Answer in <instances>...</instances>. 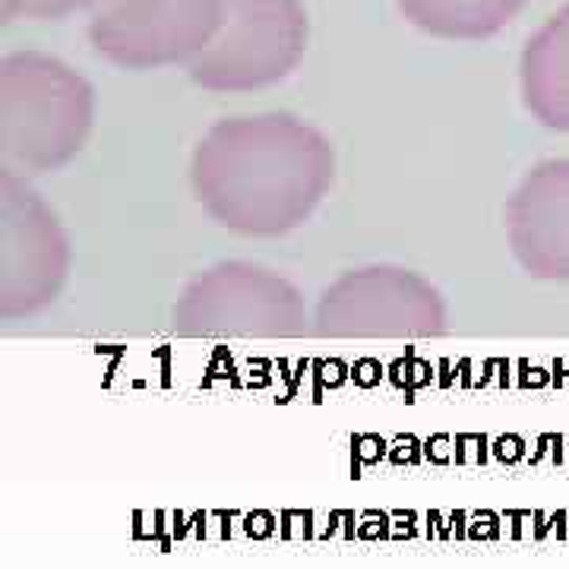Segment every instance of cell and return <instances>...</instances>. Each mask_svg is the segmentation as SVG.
<instances>
[{
  "instance_id": "obj_11",
  "label": "cell",
  "mask_w": 569,
  "mask_h": 569,
  "mask_svg": "<svg viewBox=\"0 0 569 569\" xmlns=\"http://www.w3.org/2000/svg\"><path fill=\"white\" fill-rule=\"evenodd\" d=\"M99 3L102 0H0V20H67V17L89 10V7H99Z\"/></svg>"
},
{
  "instance_id": "obj_1",
  "label": "cell",
  "mask_w": 569,
  "mask_h": 569,
  "mask_svg": "<svg viewBox=\"0 0 569 569\" xmlns=\"http://www.w3.org/2000/svg\"><path fill=\"white\" fill-rule=\"evenodd\" d=\"M332 183L329 137L288 111L212 123L190 159L197 203L212 222L244 238H282L301 228Z\"/></svg>"
},
{
  "instance_id": "obj_9",
  "label": "cell",
  "mask_w": 569,
  "mask_h": 569,
  "mask_svg": "<svg viewBox=\"0 0 569 569\" xmlns=\"http://www.w3.org/2000/svg\"><path fill=\"white\" fill-rule=\"evenodd\" d=\"M519 86L535 121L569 133V3L529 39L519 61Z\"/></svg>"
},
{
  "instance_id": "obj_8",
  "label": "cell",
  "mask_w": 569,
  "mask_h": 569,
  "mask_svg": "<svg viewBox=\"0 0 569 569\" xmlns=\"http://www.w3.org/2000/svg\"><path fill=\"white\" fill-rule=\"evenodd\" d=\"M507 241L516 263L541 282H569V159H545L507 200Z\"/></svg>"
},
{
  "instance_id": "obj_10",
  "label": "cell",
  "mask_w": 569,
  "mask_h": 569,
  "mask_svg": "<svg viewBox=\"0 0 569 569\" xmlns=\"http://www.w3.org/2000/svg\"><path fill=\"white\" fill-rule=\"evenodd\" d=\"M402 17L433 39L485 41L507 29L529 0H396Z\"/></svg>"
},
{
  "instance_id": "obj_2",
  "label": "cell",
  "mask_w": 569,
  "mask_h": 569,
  "mask_svg": "<svg viewBox=\"0 0 569 569\" xmlns=\"http://www.w3.org/2000/svg\"><path fill=\"white\" fill-rule=\"evenodd\" d=\"M96 127L92 82L61 58L17 51L0 61V171L41 178L61 171Z\"/></svg>"
},
{
  "instance_id": "obj_7",
  "label": "cell",
  "mask_w": 569,
  "mask_h": 569,
  "mask_svg": "<svg viewBox=\"0 0 569 569\" xmlns=\"http://www.w3.org/2000/svg\"><path fill=\"white\" fill-rule=\"evenodd\" d=\"M219 22L222 0H102L89 20V41L121 70L190 67Z\"/></svg>"
},
{
  "instance_id": "obj_4",
  "label": "cell",
  "mask_w": 569,
  "mask_h": 569,
  "mask_svg": "<svg viewBox=\"0 0 569 569\" xmlns=\"http://www.w3.org/2000/svg\"><path fill=\"white\" fill-rule=\"evenodd\" d=\"M307 41L310 17L301 0H222V22L187 73L216 96L260 92L298 70Z\"/></svg>"
},
{
  "instance_id": "obj_6",
  "label": "cell",
  "mask_w": 569,
  "mask_h": 569,
  "mask_svg": "<svg viewBox=\"0 0 569 569\" xmlns=\"http://www.w3.org/2000/svg\"><path fill=\"white\" fill-rule=\"evenodd\" d=\"M73 266L70 238L39 190L0 171V317H36L61 298Z\"/></svg>"
},
{
  "instance_id": "obj_3",
  "label": "cell",
  "mask_w": 569,
  "mask_h": 569,
  "mask_svg": "<svg viewBox=\"0 0 569 569\" xmlns=\"http://www.w3.org/2000/svg\"><path fill=\"white\" fill-rule=\"evenodd\" d=\"M171 326L181 336L206 339H295L313 329L298 284L250 260H224L197 272L174 301Z\"/></svg>"
},
{
  "instance_id": "obj_5",
  "label": "cell",
  "mask_w": 569,
  "mask_h": 569,
  "mask_svg": "<svg viewBox=\"0 0 569 569\" xmlns=\"http://www.w3.org/2000/svg\"><path fill=\"white\" fill-rule=\"evenodd\" d=\"M323 339H408L425 342L449 329L447 298L402 266L348 269L323 288L310 313Z\"/></svg>"
}]
</instances>
